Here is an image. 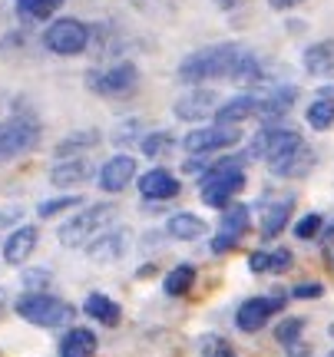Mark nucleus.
<instances>
[{
    "label": "nucleus",
    "instance_id": "nucleus-1",
    "mask_svg": "<svg viewBox=\"0 0 334 357\" xmlns=\"http://www.w3.org/2000/svg\"><path fill=\"white\" fill-rule=\"evenodd\" d=\"M261 60L242 43H212L206 50L189 53L179 63L182 83H208V79H235L242 86H258L261 83Z\"/></svg>",
    "mask_w": 334,
    "mask_h": 357
},
{
    "label": "nucleus",
    "instance_id": "nucleus-2",
    "mask_svg": "<svg viewBox=\"0 0 334 357\" xmlns=\"http://www.w3.org/2000/svg\"><path fill=\"white\" fill-rule=\"evenodd\" d=\"M245 189V172H242V159H222L199 176V199L208 208H229L231 199Z\"/></svg>",
    "mask_w": 334,
    "mask_h": 357
},
{
    "label": "nucleus",
    "instance_id": "nucleus-3",
    "mask_svg": "<svg viewBox=\"0 0 334 357\" xmlns=\"http://www.w3.org/2000/svg\"><path fill=\"white\" fill-rule=\"evenodd\" d=\"M116 218H119V205L116 202L86 205L83 212H77L73 218H66L63 225L56 229V238H60V245H66V248H83V245H90L100 231L113 229Z\"/></svg>",
    "mask_w": 334,
    "mask_h": 357
},
{
    "label": "nucleus",
    "instance_id": "nucleus-4",
    "mask_svg": "<svg viewBox=\"0 0 334 357\" xmlns=\"http://www.w3.org/2000/svg\"><path fill=\"white\" fill-rule=\"evenodd\" d=\"M17 318H24L33 328H70L77 307L66 305L63 298H56L50 291H26L13 301Z\"/></svg>",
    "mask_w": 334,
    "mask_h": 357
},
{
    "label": "nucleus",
    "instance_id": "nucleus-5",
    "mask_svg": "<svg viewBox=\"0 0 334 357\" xmlns=\"http://www.w3.org/2000/svg\"><path fill=\"white\" fill-rule=\"evenodd\" d=\"M40 142V123L33 116H10L0 123V162L20 159Z\"/></svg>",
    "mask_w": 334,
    "mask_h": 357
},
{
    "label": "nucleus",
    "instance_id": "nucleus-6",
    "mask_svg": "<svg viewBox=\"0 0 334 357\" xmlns=\"http://www.w3.org/2000/svg\"><path fill=\"white\" fill-rule=\"evenodd\" d=\"M43 47L56 56H77L90 47V26L73 17H60L43 30Z\"/></svg>",
    "mask_w": 334,
    "mask_h": 357
},
{
    "label": "nucleus",
    "instance_id": "nucleus-7",
    "mask_svg": "<svg viewBox=\"0 0 334 357\" xmlns=\"http://www.w3.org/2000/svg\"><path fill=\"white\" fill-rule=\"evenodd\" d=\"M86 86L96 96H109V100L129 96L132 89L139 86V70L129 63V60H123V63H113V66H106V70H93L90 77H86Z\"/></svg>",
    "mask_w": 334,
    "mask_h": 357
},
{
    "label": "nucleus",
    "instance_id": "nucleus-8",
    "mask_svg": "<svg viewBox=\"0 0 334 357\" xmlns=\"http://www.w3.org/2000/svg\"><path fill=\"white\" fill-rule=\"evenodd\" d=\"M242 139V129L231 126V123H212V126L192 129L182 146L189 155H208V153H222V149H231L235 142Z\"/></svg>",
    "mask_w": 334,
    "mask_h": 357
},
{
    "label": "nucleus",
    "instance_id": "nucleus-9",
    "mask_svg": "<svg viewBox=\"0 0 334 357\" xmlns=\"http://www.w3.org/2000/svg\"><path fill=\"white\" fill-rule=\"evenodd\" d=\"M284 307V294H258V298H248L238 305L235 311V328L245 334H255L268 324L271 314H278Z\"/></svg>",
    "mask_w": 334,
    "mask_h": 357
},
{
    "label": "nucleus",
    "instance_id": "nucleus-10",
    "mask_svg": "<svg viewBox=\"0 0 334 357\" xmlns=\"http://www.w3.org/2000/svg\"><path fill=\"white\" fill-rule=\"evenodd\" d=\"M298 142H305V139L298 136L295 129H288V126H265L258 136H252L248 155H252V159H265V162H271V159L284 155L288 149H295Z\"/></svg>",
    "mask_w": 334,
    "mask_h": 357
},
{
    "label": "nucleus",
    "instance_id": "nucleus-11",
    "mask_svg": "<svg viewBox=\"0 0 334 357\" xmlns=\"http://www.w3.org/2000/svg\"><path fill=\"white\" fill-rule=\"evenodd\" d=\"M252 225V212H248V205L235 202L225 208V215H222V229L219 235L212 238V255H229L235 245L245 238V231Z\"/></svg>",
    "mask_w": 334,
    "mask_h": 357
},
{
    "label": "nucleus",
    "instance_id": "nucleus-12",
    "mask_svg": "<svg viewBox=\"0 0 334 357\" xmlns=\"http://www.w3.org/2000/svg\"><path fill=\"white\" fill-rule=\"evenodd\" d=\"M215 109H219V96L212 93V89H189L185 96H179L176 100V106H172V113L179 116V119H185V123H195V119H202V116H215Z\"/></svg>",
    "mask_w": 334,
    "mask_h": 357
},
{
    "label": "nucleus",
    "instance_id": "nucleus-13",
    "mask_svg": "<svg viewBox=\"0 0 334 357\" xmlns=\"http://www.w3.org/2000/svg\"><path fill=\"white\" fill-rule=\"evenodd\" d=\"M311 166H314V149H311V146H305V142H298L295 149H288L284 155H278V159H271V162H268L271 176H282V178L308 176Z\"/></svg>",
    "mask_w": 334,
    "mask_h": 357
},
{
    "label": "nucleus",
    "instance_id": "nucleus-14",
    "mask_svg": "<svg viewBox=\"0 0 334 357\" xmlns=\"http://www.w3.org/2000/svg\"><path fill=\"white\" fill-rule=\"evenodd\" d=\"M136 178V159L132 155H113V159H106L103 166H100V189L103 192H123Z\"/></svg>",
    "mask_w": 334,
    "mask_h": 357
},
{
    "label": "nucleus",
    "instance_id": "nucleus-15",
    "mask_svg": "<svg viewBox=\"0 0 334 357\" xmlns=\"http://www.w3.org/2000/svg\"><path fill=\"white\" fill-rule=\"evenodd\" d=\"M182 192L179 178L172 176L169 169H149L146 176H139V195L149 199V202H166V199H176Z\"/></svg>",
    "mask_w": 334,
    "mask_h": 357
},
{
    "label": "nucleus",
    "instance_id": "nucleus-16",
    "mask_svg": "<svg viewBox=\"0 0 334 357\" xmlns=\"http://www.w3.org/2000/svg\"><path fill=\"white\" fill-rule=\"evenodd\" d=\"M295 96L298 89L295 86H275L271 93H265V96H258V119L261 123H282L284 116H288V109L295 106Z\"/></svg>",
    "mask_w": 334,
    "mask_h": 357
},
{
    "label": "nucleus",
    "instance_id": "nucleus-17",
    "mask_svg": "<svg viewBox=\"0 0 334 357\" xmlns=\"http://www.w3.org/2000/svg\"><path fill=\"white\" fill-rule=\"evenodd\" d=\"M129 248V231L126 229H106L100 231L90 245H86V252H90L93 261H116V258H123Z\"/></svg>",
    "mask_w": 334,
    "mask_h": 357
},
{
    "label": "nucleus",
    "instance_id": "nucleus-18",
    "mask_svg": "<svg viewBox=\"0 0 334 357\" xmlns=\"http://www.w3.org/2000/svg\"><path fill=\"white\" fill-rule=\"evenodd\" d=\"M40 242V231L33 225H17L3 242V261L7 265H24L26 258L33 255V248Z\"/></svg>",
    "mask_w": 334,
    "mask_h": 357
},
{
    "label": "nucleus",
    "instance_id": "nucleus-19",
    "mask_svg": "<svg viewBox=\"0 0 334 357\" xmlns=\"http://www.w3.org/2000/svg\"><path fill=\"white\" fill-rule=\"evenodd\" d=\"M93 176L90 159H79V155H70V159H60L50 172V182L56 189H70V185H83L86 178Z\"/></svg>",
    "mask_w": 334,
    "mask_h": 357
},
{
    "label": "nucleus",
    "instance_id": "nucleus-20",
    "mask_svg": "<svg viewBox=\"0 0 334 357\" xmlns=\"http://www.w3.org/2000/svg\"><path fill=\"white\" fill-rule=\"evenodd\" d=\"M96 334L90 328H79V324H70L66 334L60 337V357H93L96 354Z\"/></svg>",
    "mask_w": 334,
    "mask_h": 357
},
{
    "label": "nucleus",
    "instance_id": "nucleus-21",
    "mask_svg": "<svg viewBox=\"0 0 334 357\" xmlns=\"http://www.w3.org/2000/svg\"><path fill=\"white\" fill-rule=\"evenodd\" d=\"M83 311H86V318H93L96 324H103V328H116V324L123 321V307L116 305L113 298H109V294H103V291L86 294Z\"/></svg>",
    "mask_w": 334,
    "mask_h": 357
},
{
    "label": "nucleus",
    "instance_id": "nucleus-22",
    "mask_svg": "<svg viewBox=\"0 0 334 357\" xmlns=\"http://www.w3.org/2000/svg\"><path fill=\"white\" fill-rule=\"evenodd\" d=\"M258 113V96L252 93H242V96H231L229 102H222L219 109H215V123H231V126H238L245 123L248 116Z\"/></svg>",
    "mask_w": 334,
    "mask_h": 357
},
{
    "label": "nucleus",
    "instance_id": "nucleus-23",
    "mask_svg": "<svg viewBox=\"0 0 334 357\" xmlns=\"http://www.w3.org/2000/svg\"><path fill=\"white\" fill-rule=\"evenodd\" d=\"M301 63L308 70L311 77H328L334 73V40H321V43H311L305 56H301Z\"/></svg>",
    "mask_w": 334,
    "mask_h": 357
},
{
    "label": "nucleus",
    "instance_id": "nucleus-24",
    "mask_svg": "<svg viewBox=\"0 0 334 357\" xmlns=\"http://www.w3.org/2000/svg\"><path fill=\"white\" fill-rule=\"evenodd\" d=\"M291 208H295V199L288 195V199H278V202H271L265 208V215H261V238H278L282 229L288 225V218H291Z\"/></svg>",
    "mask_w": 334,
    "mask_h": 357
},
{
    "label": "nucleus",
    "instance_id": "nucleus-25",
    "mask_svg": "<svg viewBox=\"0 0 334 357\" xmlns=\"http://www.w3.org/2000/svg\"><path fill=\"white\" fill-rule=\"evenodd\" d=\"M206 229L208 225L199 215H192V212H176V215L166 222V231L172 238H179V242H195V238L206 235Z\"/></svg>",
    "mask_w": 334,
    "mask_h": 357
},
{
    "label": "nucleus",
    "instance_id": "nucleus-26",
    "mask_svg": "<svg viewBox=\"0 0 334 357\" xmlns=\"http://www.w3.org/2000/svg\"><path fill=\"white\" fill-rule=\"evenodd\" d=\"M192 284H195V268L192 265H176L166 275V281H162V291H166L169 298H182L185 291H192Z\"/></svg>",
    "mask_w": 334,
    "mask_h": 357
},
{
    "label": "nucleus",
    "instance_id": "nucleus-27",
    "mask_svg": "<svg viewBox=\"0 0 334 357\" xmlns=\"http://www.w3.org/2000/svg\"><path fill=\"white\" fill-rule=\"evenodd\" d=\"M305 119H308L311 129H318V132H324V129L334 126V96H318V100L308 106V113H305Z\"/></svg>",
    "mask_w": 334,
    "mask_h": 357
},
{
    "label": "nucleus",
    "instance_id": "nucleus-28",
    "mask_svg": "<svg viewBox=\"0 0 334 357\" xmlns=\"http://www.w3.org/2000/svg\"><path fill=\"white\" fill-rule=\"evenodd\" d=\"M63 7V0H17V10L30 20H47Z\"/></svg>",
    "mask_w": 334,
    "mask_h": 357
},
{
    "label": "nucleus",
    "instance_id": "nucleus-29",
    "mask_svg": "<svg viewBox=\"0 0 334 357\" xmlns=\"http://www.w3.org/2000/svg\"><path fill=\"white\" fill-rule=\"evenodd\" d=\"M301 331H305V318H284L278 328H275V341L282 347H291L301 341Z\"/></svg>",
    "mask_w": 334,
    "mask_h": 357
},
{
    "label": "nucleus",
    "instance_id": "nucleus-30",
    "mask_svg": "<svg viewBox=\"0 0 334 357\" xmlns=\"http://www.w3.org/2000/svg\"><path fill=\"white\" fill-rule=\"evenodd\" d=\"M172 146H176V139H172L169 132H149V136H142V153L149 155V159L166 155Z\"/></svg>",
    "mask_w": 334,
    "mask_h": 357
},
{
    "label": "nucleus",
    "instance_id": "nucleus-31",
    "mask_svg": "<svg viewBox=\"0 0 334 357\" xmlns=\"http://www.w3.org/2000/svg\"><path fill=\"white\" fill-rule=\"evenodd\" d=\"M100 142V136L96 132H77V136H66L60 146H56V155L60 159H66V155H77L83 146H96Z\"/></svg>",
    "mask_w": 334,
    "mask_h": 357
},
{
    "label": "nucleus",
    "instance_id": "nucleus-32",
    "mask_svg": "<svg viewBox=\"0 0 334 357\" xmlns=\"http://www.w3.org/2000/svg\"><path fill=\"white\" fill-rule=\"evenodd\" d=\"M321 215L318 212H308V215H301L295 222V238H301V242H308V238H318L321 235Z\"/></svg>",
    "mask_w": 334,
    "mask_h": 357
},
{
    "label": "nucleus",
    "instance_id": "nucleus-33",
    "mask_svg": "<svg viewBox=\"0 0 334 357\" xmlns=\"http://www.w3.org/2000/svg\"><path fill=\"white\" fill-rule=\"evenodd\" d=\"M199 347H202V354L206 357H238L235 354V347H231L225 337H219V334H206Z\"/></svg>",
    "mask_w": 334,
    "mask_h": 357
},
{
    "label": "nucleus",
    "instance_id": "nucleus-34",
    "mask_svg": "<svg viewBox=\"0 0 334 357\" xmlns=\"http://www.w3.org/2000/svg\"><path fill=\"white\" fill-rule=\"evenodd\" d=\"M83 199L79 195H60V199H50V202H40V218H53L56 212H66V208H73V205H79Z\"/></svg>",
    "mask_w": 334,
    "mask_h": 357
},
{
    "label": "nucleus",
    "instance_id": "nucleus-35",
    "mask_svg": "<svg viewBox=\"0 0 334 357\" xmlns=\"http://www.w3.org/2000/svg\"><path fill=\"white\" fill-rule=\"evenodd\" d=\"M53 281L50 268H26L24 271V284L30 291H47V284Z\"/></svg>",
    "mask_w": 334,
    "mask_h": 357
},
{
    "label": "nucleus",
    "instance_id": "nucleus-36",
    "mask_svg": "<svg viewBox=\"0 0 334 357\" xmlns=\"http://www.w3.org/2000/svg\"><path fill=\"white\" fill-rule=\"evenodd\" d=\"M284 268H291V252L288 248L268 252V271H284Z\"/></svg>",
    "mask_w": 334,
    "mask_h": 357
},
{
    "label": "nucleus",
    "instance_id": "nucleus-37",
    "mask_svg": "<svg viewBox=\"0 0 334 357\" xmlns=\"http://www.w3.org/2000/svg\"><path fill=\"white\" fill-rule=\"evenodd\" d=\"M24 218V208L20 205H7L0 208V229H17V222Z\"/></svg>",
    "mask_w": 334,
    "mask_h": 357
},
{
    "label": "nucleus",
    "instance_id": "nucleus-38",
    "mask_svg": "<svg viewBox=\"0 0 334 357\" xmlns=\"http://www.w3.org/2000/svg\"><path fill=\"white\" fill-rule=\"evenodd\" d=\"M248 268H252L255 275H265V271H268V252H252V255H248Z\"/></svg>",
    "mask_w": 334,
    "mask_h": 357
},
{
    "label": "nucleus",
    "instance_id": "nucleus-39",
    "mask_svg": "<svg viewBox=\"0 0 334 357\" xmlns=\"http://www.w3.org/2000/svg\"><path fill=\"white\" fill-rule=\"evenodd\" d=\"M291 294H295V298H321L324 288L318 284V281H308V284H298Z\"/></svg>",
    "mask_w": 334,
    "mask_h": 357
},
{
    "label": "nucleus",
    "instance_id": "nucleus-40",
    "mask_svg": "<svg viewBox=\"0 0 334 357\" xmlns=\"http://www.w3.org/2000/svg\"><path fill=\"white\" fill-rule=\"evenodd\" d=\"M288 351H291V354H288V357H311V347L305 344V341H298V344H291V347H288Z\"/></svg>",
    "mask_w": 334,
    "mask_h": 357
},
{
    "label": "nucleus",
    "instance_id": "nucleus-41",
    "mask_svg": "<svg viewBox=\"0 0 334 357\" xmlns=\"http://www.w3.org/2000/svg\"><path fill=\"white\" fill-rule=\"evenodd\" d=\"M7 307H13V305H10V291H7V288L0 284V318L7 314Z\"/></svg>",
    "mask_w": 334,
    "mask_h": 357
},
{
    "label": "nucleus",
    "instance_id": "nucleus-42",
    "mask_svg": "<svg viewBox=\"0 0 334 357\" xmlns=\"http://www.w3.org/2000/svg\"><path fill=\"white\" fill-rule=\"evenodd\" d=\"M268 3L275 7V10H291V7H298L301 0H268Z\"/></svg>",
    "mask_w": 334,
    "mask_h": 357
},
{
    "label": "nucleus",
    "instance_id": "nucleus-43",
    "mask_svg": "<svg viewBox=\"0 0 334 357\" xmlns=\"http://www.w3.org/2000/svg\"><path fill=\"white\" fill-rule=\"evenodd\" d=\"M331 238H334V222H331V229L324 231V242H331Z\"/></svg>",
    "mask_w": 334,
    "mask_h": 357
},
{
    "label": "nucleus",
    "instance_id": "nucleus-44",
    "mask_svg": "<svg viewBox=\"0 0 334 357\" xmlns=\"http://www.w3.org/2000/svg\"><path fill=\"white\" fill-rule=\"evenodd\" d=\"M222 7H235V3H238V0H219Z\"/></svg>",
    "mask_w": 334,
    "mask_h": 357
},
{
    "label": "nucleus",
    "instance_id": "nucleus-45",
    "mask_svg": "<svg viewBox=\"0 0 334 357\" xmlns=\"http://www.w3.org/2000/svg\"><path fill=\"white\" fill-rule=\"evenodd\" d=\"M328 334H331V337H334V321H331V328H328Z\"/></svg>",
    "mask_w": 334,
    "mask_h": 357
},
{
    "label": "nucleus",
    "instance_id": "nucleus-46",
    "mask_svg": "<svg viewBox=\"0 0 334 357\" xmlns=\"http://www.w3.org/2000/svg\"><path fill=\"white\" fill-rule=\"evenodd\" d=\"M328 357H334V351H331V354H328Z\"/></svg>",
    "mask_w": 334,
    "mask_h": 357
}]
</instances>
